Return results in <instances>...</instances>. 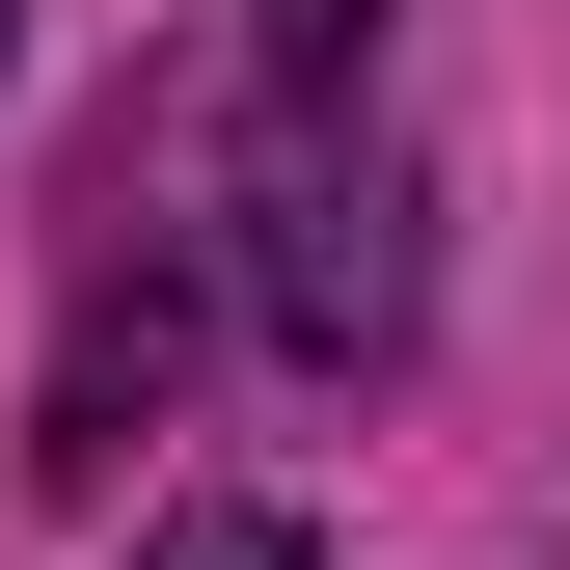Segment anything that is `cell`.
Returning <instances> with one entry per match:
<instances>
[{
	"label": "cell",
	"mask_w": 570,
	"mask_h": 570,
	"mask_svg": "<svg viewBox=\"0 0 570 570\" xmlns=\"http://www.w3.org/2000/svg\"><path fill=\"white\" fill-rule=\"evenodd\" d=\"M272 218H245V272H272V326H299V353H381L407 326V245H381V164H353V136L326 109H272Z\"/></svg>",
	"instance_id": "1"
},
{
	"label": "cell",
	"mask_w": 570,
	"mask_h": 570,
	"mask_svg": "<svg viewBox=\"0 0 570 570\" xmlns=\"http://www.w3.org/2000/svg\"><path fill=\"white\" fill-rule=\"evenodd\" d=\"M136 570H299V517H245V489H218V517H164Z\"/></svg>",
	"instance_id": "2"
},
{
	"label": "cell",
	"mask_w": 570,
	"mask_h": 570,
	"mask_svg": "<svg viewBox=\"0 0 570 570\" xmlns=\"http://www.w3.org/2000/svg\"><path fill=\"white\" fill-rule=\"evenodd\" d=\"M272 55H299V82H326V55H381V0H272Z\"/></svg>",
	"instance_id": "3"
}]
</instances>
